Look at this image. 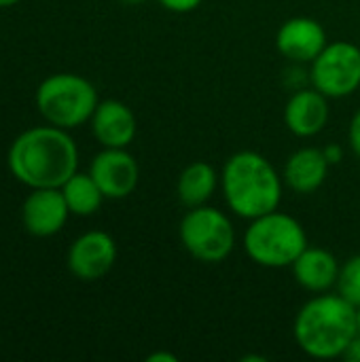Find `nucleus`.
I'll use <instances>...</instances> for the list:
<instances>
[{"label":"nucleus","mask_w":360,"mask_h":362,"mask_svg":"<svg viewBox=\"0 0 360 362\" xmlns=\"http://www.w3.org/2000/svg\"><path fill=\"white\" fill-rule=\"evenodd\" d=\"M8 170L30 189H59L79 172L76 142L51 123L25 129L8 148Z\"/></svg>","instance_id":"f257e3e1"},{"label":"nucleus","mask_w":360,"mask_h":362,"mask_svg":"<svg viewBox=\"0 0 360 362\" xmlns=\"http://www.w3.org/2000/svg\"><path fill=\"white\" fill-rule=\"evenodd\" d=\"M293 333L308 356L318 361L339 358L359 335L356 305L339 293H320L299 310Z\"/></svg>","instance_id":"f03ea898"},{"label":"nucleus","mask_w":360,"mask_h":362,"mask_svg":"<svg viewBox=\"0 0 360 362\" xmlns=\"http://www.w3.org/2000/svg\"><path fill=\"white\" fill-rule=\"evenodd\" d=\"M282 178L261 153L240 151L223 168V195L229 210L246 221L278 210L282 199Z\"/></svg>","instance_id":"7ed1b4c3"},{"label":"nucleus","mask_w":360,"mask_h":362,"mask_svg":"<svg viewBox=\"0 0 360 362\" xmlns=\"http://www.w3.org/2000/svg\"><path fill=\"white\" fill-rule=\"evenodd\" d=\"M306 248L308 233L303 225L278 210L252 218L244 231V250L261 267H291Z\"/></svg>","instance_id":"20e7f679"},{"label":"nucleus","mask_w":360,"mask_h":362,"mask_svg":"<svg viewBox=\"0 0 360 362\" xmlns=\"http://www.w3.org/2000/svg\"><path fill=\"white\" fill-rule=\"evenodd\" d=\"M98 104L95 87L72 72L51 74L36 89V108L42 119L64 129H74L91 121Z\"/></svg>","instance_id":"39448f33"},{"label":"nucleus","mask_w":360,"mask_h":362,"mask_svg":"<svg viewBox=\"0 0 360 362\" xmlns=\"http://www.w3.org/2000/svg\"><path fill=\"white\" fill-rule=\"evenodd\" d=\"M178 235L182 248L202 263H221L236 246V229L227 214L206 204L189 208L180 221Z\"/></svg>","instance_id":"423d86ee"},{"label":"nucleus","mask_w":360,"mask_h":362,"mask_svg":"<svg viewBox=\"0 0 360 362\" xmlns=\"http://www.w3.org/2000/svg\"><path fill=\"white\" fill-rule=\"evenodd\" d=\"M312 85L327 98H348L360 87V49L348 40L329 42L312 62Z\"/></svg>","instance_id":"0eeeda50"},{"label":"nucleus","mask_w":360,"mask_h":362,"mask_svg":"<svg viewBox=\"0 0 360 362\" xmlns=\"http://www.w3.org/2000/svg\"><path fill=\"white\" fill-rule=\"evenodd\" d=\"M89 174L106 199H123L138 187L140 168L125 148H104L93 157Z\"/></svg>","instance_id":"6e6552de"},{"label":"nucleus","mask_w":360,"mask_h":362,"mask_svg":"<svg viewBox=\"0 0 360 362\" xmlns=\"http://www.w3.org/2000/svg\"><path fill=\"white\" fill-rule=\"evenodd\" d=\"M117 261V244L104 231H87L68 250V269L83 282L104 278Z\"/></svg>","instance_id":"1a4fd4ad"},{"label":"nucleus","mask_w":360,"mask_h":362,"mask_svg":"<svg viewBox=\"0 0 360 362\" xmlns=\"http://www.w3.org/2000/svg\"><path fill=\"white\" fill-rule=\"evenodd\" d=\"M70 216L62 189H32L21 208V221L28 233L51 238L59 233Z\"/></svg>","instance_id":"9d476101"},{"label":"nucleus","mask_w":360,"mask_h":362,"mask_svg":"<svg viewBox=\"0 0 360 362\" xmlns=\"http://www.w3.org/2000/svg\"><path fill=\"white\" fill-rule=\"evenodd\" d=\"M327 45L329 40L323 23L312 17L286 19L276 34L278 51L295 64H312Z\"/></svg>","instance_id":"9b49d317"},{"label":"nucleus","mask_w":360,"mask_h":362,"mask_svg":"<svg viewBox=\"0 0 360 362\" xmlns=\"http://www.w3.org/2000/svg\"><path fill=\"white\" fill-rule=\"evenodd\" d=\"M329 123V98L316 87L295 91L284 106V125L297 138H312Z\"/></svg>","instance_id":"f8f14e48"},{"label":"nucleus","mask_w":360,"mask_h":362,"mask_svg":"<svg viewBox=\"0 0 360 362\" xmlns=\"http://www.w3.org/2000/svg\"><path fill=\"white\" fill-rule=\"evenodd\" d=\"M136 117L119 100H104L91 115V132L104 148H127L136 138Z\"/></svg>","instance_id":"ddd939ff"},{"label":"nucleus","mask_w":360,"mask_h":362,"mask_svg":"<svg viewBox=\"0 0 360 362\" xmlns=\"http://www.w3.org/2000/svg\"><path fill=\"white\" fill-rule=\"evenodd\" d=\"M329 168L331 163L325 157L323 148H314V146H306L295 151L286 165H284V174L282 180L289 189H293L299 195H308L318 191L327 176H329Z\"/></svg>","instance_id":"4468645a"},{"label":"nucleus","mask_w":360,"mask_h":362,"mask_svg":"<svg viewBox=\"0 0 360 362\" xmlns=\"http://www.w3.org/2000/svg\"><path fill=\"white\" fill-rule=\"evenodd\" d=\"M291 267H293V276L301 288H306L310 293H327L337 284L342 265L333 252H329L325 248L308 246Z\"/></svg>","instance_id":"2eb2a0df"},{"label":"nucleus","mask_w":360,"mask_h":362,"mask_svg":"<svg viewBox=\"0 0 360 362\" xmlns=\"http://www.w3.org/2000/svg\"><path fill=\"white\" fill-rule=\"evenodd\" d=\"M219 185L216 170L206 161L189 163L178 176V199L185 208H197L212 199Z\"/></svg>","instance_id":"dca6fc26"},{"label":"nucleus","mask_w":360,"mask_h":362,"mask_svg":"<svg viewBox=\"0 0 360 362\" xmlns=\"http://www.w3.org/2000/svg\"><path fill=\"white\" fill-rule=\"evenodd\" d=\"M59 189L64 193V199L68 204L70 214H76V216L95 214L100 210L102 202L106 199L89 172L87 174H83V172L72 174Z\"/></svg>","instance_id":"f3484780"},{"label":"nucleus","mask_w":360,"mask_h":362,"mask_svg":"<svg viewBox=\"0 0 360 362\" xmlns=\"http://www.w3.org/2000/svg\"><path fill=\"white\" fill-rule=\"evenodd\" d=\"M337 293L350 301L352 305H360V255L350 257L342 267H339V276H337V284H335Z\"/></svg>","instance_id":"a211bd4d"},{"label":"nucleus","mask_w":360,"mask_h":362,"mask_svg":"<svg viewBox=\"0 0 360 362\" xmlns=\"http://www.w3.org/2000/svg\"><path fill=\"white\" fill-rule=\"evenodd\" d=\"M166 11H172V13H191L195 11L204 0H157Z\"/></svg>","instance_id":"6ab92c4d"},{"label":"nucleus","mask_w":360,"mask_h":362,"mask_svg":"<svg viewBox=\"0 0 360 362\" xmlns=\"http://www.w3.org/2000/svg\"><path fill=\"white\" fill-rule=\"evenodd\" d=\"M348 142H350L352 153L360 159V108L354 112V117H352V121H350V127H348Z\"/></svg>","instance_id":"aec40b11"},{"label":"nucleus","mask_w":360,"mask_h":362,"mask_svg":"<svg viewBox=\"0 0 360 362\" xmlns=\"http://www.w3.org/2000/svg\"><path fill=\"white\" fill-rule=\"evenodd\" d=\"M323 151H325V157H327V161H329L331 165H335V163H339V161L344 159V151H342L339 144H329V146H325Z\"/></svg>","instance_id":"412c9836"},{"label":"nucleus","mask_w":360,"mask_h":362,"mask_svg":"<svg viewBox=\"0 0 360 362\" xmlns=\"http://www.w3.org/2000/svg\"><path fill=\"white\" fill-rule=\"evenodd\" d=\"M342 358H346L348 362H360V335L354 337V341L348 346V350L344 352Z\"/></svg>","instance_id":"4be33fe9"},{"label":"nucleus","mask_w":360,"mask_h":362,"mask_svg":"<svg viewBox=\"0 0 360 362\" xmlns=\"http://www.w3.org/2000/svg\"><path fill=\"white\" fill-rule=\"evenodd\" d=\"M178 358L174 356V354H170V352H155V354H151L146 362H176Z\"/></svg>","instance_id":"5701e85b"},{"label":"nucleus","mask_w":360,"mask_h":362,"mask_svg":"<svg viewBox=\"0 0 360 362\" xmlns=\"http://www.w3.org/2000/svg\"><path fill=\"white\" fill-rule=\"evenodd\" d=\"M17 2H21V0H0V8H4V6H13V4H17Z\"/></svg>","instance_id":"b1692460"},{"label":"nucleus","mask_w":360,"mask_h":362,"mask_svg":"<svg viewBox=\"0 0 360 362\" xmlns=\"http://www.w3.org/2000/svg\"><path fill=\"white\" fill-rule=\"evenodd\" d=\"M119 2H123V4H142L144 0H119Z\"/></svg>","instance_id":"393cba45"},{"label":"nucleus","mask_w":360,"mask_h":362,"mask_svg":"<svg viewBox=\"0 0 360 362\" xmlns=\"http://www.w3.org/2000/svg\"><path fill=\"white\" fill-rule=\"evenodd\" d=\"M356 316H359V335H360V305L356 308Z\"/></svg>","instance_id":"a878e982"}]
</instances>
